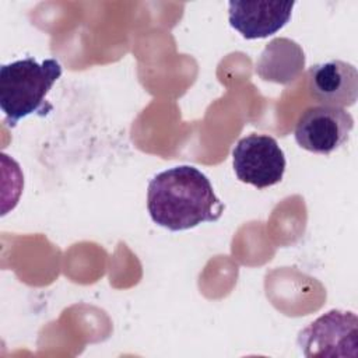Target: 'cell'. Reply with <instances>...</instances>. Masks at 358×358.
I'll use <instances>...</instances> for the list:
<instances>
[{
    "mask_svg": "<svg viewBox=\"0 0 358 358\" xmlns=\"http://www.w3.org/2000/svg\"><path fill=\"white\" fill-rule=\"evenodd\" d=\"M147 210L157 225L176 232L220 220L225 206L201 171L180 165L162 171L150 180Z\"/></svg>",
    "mask_w": 358,
    "mask_h": 358,
    "instance_id": "6da1fadb",
    "label": "cell"
},
{
    "mask_svg": "<svg viewBox=\"0 0 358 358\" xmlns=\"http://www.w3.org/2000/svg\"><path fill=\"white\" fill-rule=\"evenodd\" d=\"M60 76L62 66L56 59L38 63L34 57H25L3 64L0 67V108L6 123L14 127L25 116L48 115L53 106L46 101V95Z\"/></svg>",
    "mask_w": 358,
    "mask_h": 358,
    "instance_id": "7a4b0ae2",
    "label": "cell"
},
{
    "mask_svg": "<svg viewBox=\"0 0 358 358\" xmlns=\"http://www.w3.org/2000/svg\"><path fill=\"white\" fill-rule=\"evenodd\" d=\"M296 343L305 357H357V315L331 309L302 329Z\"/></svg>",
    "mask_w": 358,
    "mask_h": 358,
    "instance_id": "3957f363",
    "label": "cell"
},
{
    "mask_svg": "<svg viewBox=\"0 0 358 358\" xmlns=\"http://www.w3.org/2000/svg\"><path fill=\"white\" fill-rule=\"evenodd\" d=\"M232 164L241 182L266 189L281 182L287 161L275 138L266 134H249L234 147Z\"/></svg>",
    "mask_w": 358,
    "mask_h": 358,
    "instance_id": "277c9868",
    "label": "cell"
},
{
    "mask_svg": "<svg viewBox=\"0 0 358 358\" xmlns=\"http://www.w3.org/2000/svg\"><path fill=\"white\" fill-rule=\"evenodd\" d=\"M354 119L344 108L312 106L306 109L295 127V140L306 151L329 155L350 137Z\"/></svg>",
    "mask_w": 358,
    "mask_h": 358,
    "instance_id": "5b68a950",
    "label": "cell"
},
{
    "mask_svg": "<svg viewBox=\"0 0 358 358\" xmlns=\"http://www.w3.org/2000/svg\"><path fill=\"white\" fill-rule=\"evenodd\" d=\"M295 1L255 0L229 1L228 18L245 39L267 38L284 28L292 15Z\"/></svg>",
    "mask_w": 358,
    "mask_h": 358,
    "instance_id": "8992f818",
    "label": "cell"
},
{
    "mask_svg": "<svg viewBox=\"0 0 358 358\" xmlns=\"http://www.w3.org/2000/svg\"><path fill=\"white\" fill-rule=\"evenodd\" d=\"M308 84L312 98L326 106H352L358 98V71L343 60L312 66Z\"/></svg>",
    "mask_w": 358,
    "mask_h": 358,
    "instance_id": "52a82bcc",
    "label": "cell"
}]
</instances>
